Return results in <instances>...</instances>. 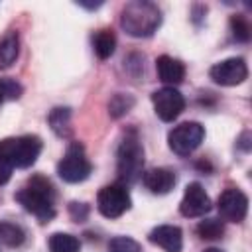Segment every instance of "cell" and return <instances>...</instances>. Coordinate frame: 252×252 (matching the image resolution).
<instances>
[{
	"instance_id": "cell-1",
	"label": "cell",
	"mask_w": 252,
	"mask_h": 252,
	"mask_svg": "<svg viewBox=\"0 0 252 252\" xmlns=\"http://www.w3.org/2000/svg\"><path fill=\"white\" fill-rule=\"evenodd\" d=\"M14 199L39 222H49L55 217V189L43 175H33Z\"/></svg>"
},
{
	"instance_id": "cell-2",
	"label": "cell",
	"mask_w": 252,
	"mask_h": 252,
	"mask_svg": "<svg viewBox=\"0 0 252 252\" xmlns=\"http://www.w3.org/2000/svg\"><path fill=\"white\" fill-rule=\"evenodd\" d=\"M161 24V12L154 2L132 0L120 12V26L132 37H150Z\"/></svg>"
},
{
	"instance_id": "cell-3",
	"label": "cell",
	"mask_w": 252,
	"mask_h": 252,
	"mask_svg": "<svg viewBox=\"0 0 252 252\" xmlns=\"http://www.w3.org/2000/svg\"><path fill=\"white\" fill-rule=\"evenodd\" d=\"M144 169V148L140 144V138L136 130H130L120 140L118 152H116V171L122 185L136 183L142 177Z\"/></svg>"
},
{
	"instance_id": "cell-4",
	"label": "cell",
	"mask_w": 252,
	"mask_h": 252,
	"mask_svg": "<svg viewBox=\"0 0 252 252\" xmlns=\"http://www.w3.org/2000/svg\"><path fill=\"white\" fill-rule=\"evenodd\" d=\"M43 148L39 136L26 134V136H10L0 140V156L18 169H26L35 163Z\"/></svg>"
},
{
	"instance_id": "cell-5",
	"label": "cell",
	"mask_w": 252,
	"mask_h": 252,
	"mask_svg": "<svg viewBox=\"0 0 252 252\" xmlns=\"http://www.w3.org/2000/svg\"><path fill=\"white\" fill-rule=\"evenodd\" d=\"M91 171H93V165L85 154L83 144L73 142L67 148L61 161L57 163V175L67 183H81L91 175Z\"/></svg>"
},
{
	"instance_id": "cell-6",
	"label": "cell",
	"mask_w": 252,
	"mask_h": 252,
	"mask_svg": "<svg viewBox=\"0 0 252 252\" xmlns=\"http://www.w3.org/2000/svg\"><path fill=\"white\" fill-rule=\"evenodd\" d=\"M132 205L130 193L126 185L122 183H110L104 185L96 195V209L106 219H118L122 217Z\"/></svg>"
},
{
	"instance_id": "cell-7",
	"label": "cell",
	"mask_w": 252,
	"mask_h": 252,
	"mask_svg": "<svg viewBox=\"0 0 252 252\" xmlns=\"http://www.w3.org/2000/svg\"><path fill=\"white\" fill-rule=\"evenodd\" d=\"M203 138H205V128L199 122H183L169 132L167 144L169 150L175 152L177 156H189L201 146Z\"/></svg>"
},
{
	"instance_id": "cell-8",
	"label": "cell",
	"mask_w": 252,
	"mask_h": 252,
	"mask_svg": "<svg viewBox=\"0 0 252 252\" xmlns=\"http://www.w3.org/2000/svg\"><path fill=\"white\" fill-rule=\"evenodd\" d=\"M209 77L222 87H236L246 81L248 77V65L242 57H228L219 63H215L209 71Z\"/></svg>"
},
{
	"instance_id": "cell-9",
	"label": "cell",
	"mask_w": 252,
	"mask_h": 252,
	"mask_svg": "<svg viewBox=\"0 0 252 252\" xmlns=\"http://www.w3.org/2000/svg\"><path fill=\"white\" fill-rule=\"evenodd\" d=\"M154 110L163 122H173L183 110H185V98L175 87H163L158 89L152 94Z\"/></svg>"
},
{
	"instance_id": "cell-10",
	"label": "cell",
	"mask_w": 252,
	"mask_h": 252,
	"mask_svg": "<svg viewBox=\"0 0 252 252\" xmlns=\"http://www.w3.org/2000/svg\"><path fill=\"white\" fill-rule=\"evenodd\" d=\"M219 215L228 220V222H242L246 219L248 213V197L236 189V187H228L220 193L219 203H217Z\"/></svg>"
},
{
	"instance_id": "cell-11",
	"label": "cell",
	"mask_w": 252,
	"mask_h": 252,
	"mask_svg": "<svg viewBox=\"0 0 252 252\" xmlns=\"http://www.w3.org/2000/svg\"><path fill=\"white\" fill-rule=\"evenodd\" d=\"M209 211H211V199L205 193L203 185L197 181L189 183L179 203V213L187 219H195V217H205Z\"/></svg>"
},
{
	"instance_id": "cell-12",
	"label": "cell",
	"mask_w": 252,
	"mask_h": 252,
	"mask_svg": "<svg viewBox=\"0 0 252 252\" xmlns=\"http://www.w3.org/2000/svg\"><path fill=\"white\" fill-rule=\"evenodd\" d=\"M150 242L158 244L165 252H181L183 248V232L175 224H159L150 232Z\"/></svg>"
},
{
	"instance_id": "cell-13",
	"label": "cell",
	"mask_w": 252,
	"mask_h": 252,
	"mask_svg": "<svg viewBox=\"0 0 252 252\" xmlns=\"http://www.w3.org/2000/svg\"><path fill=\"white\" fill-rule=\"evenodd\" d=\"M146 189H150L154 195H165L175 187V173L167 167H154L148 169L142 177Z\"/></svg>"
},
{
	"instance_id": "cell-14",
	"label": "cell",
	"mask_w": 252,
	"mask_h": 252,
	"mask_svg": "<svg viewBox=\"0 0 252 252\" xmlns=\"http://www.w3.org/2000/svg\"><path fill=\"white\" fill-rule=\"evenodd\" d=\"M156 69L159 81H163L167 87H175L185 79V65L169 55H159L156 59Z\"/></svg>"
},
{
	"instance_id": "cell-15",
	"label": "cell",
	"mask_w": 252,
	"mask_h": 252,
	"mask_svg": "<svg viewBox=\"0 0 252 252\" xmlns=\"http://www.w3.org/2000/svg\"><path fill=\"white\" fill-rule=\"evenodd\" d=\"M47 122L51 126V130L59 136V138H69L71 136V108L67 106H55L49 116H47Z\"/></svg>"
},
{
	"instance_id": "cell-16",
	"label": "cell",
	"mask_w": 252,
	"mask_h": 252,
	"mask_svg": "<svg viewBox=\"0 0 252 252\" xmlns=\"http://www.w3.org/2000/svg\"><path fill=\"white\" fill-rule=\"evenodd\" d=\"M20 53V37L16 32H8L0 39V69L10 67Z\"/></svg>"
},
{
	"instance_id": "cell-17",
	"label": "cell",
	"mask_w": 252,
	"mask_h": 252,
	"mask_svg": "<svg viewBox=\"0 0 252 252\" xmlns=\"http://www.w3.org/2000/svg\"><path fill=\"white\" fill-rule=\"evenodd\" d=\"M93 49L98 59H108L116 49V35L112 30H100L93 35Z\"/></svg>"
},
{
	"instance_id": "cell-18",
	"label": "cell",
	"mask_w": 252,
	"mask_h": 252,
	"mask_svg": "<svg viewBox=\"0 0 252 252\" xmlns=\"http://www.w3.org/2000/svg\"><path fill=\"white\" fill-rule=\"evenodd\" d=\"M49 252H81V242L69 232H53L47 240Z\"/></svg>"
},
{
	"instance_id": "cell-19",
	"label": "cell",
	"mask_w": 252,
	"mask_h": 252,
	"mask_svg": "<svg viewBox=\"0 0 252 252\" xmlns=\"http://www.w3.org/2000/svg\"><path fill=\"white\" fill-rule=\"evenodd\" d=\"M0 240L10 248H18L26 240V230L16 222L0 220Z\"/></svg>"
},
{
	"instance_id": "cell-20",
	"label": "cell",
	"mask_w": 252,
	"mask_h": 252,
	"mask_svg": "<svg viewBox=\"0 0 252 252\" xmlns=\"http://www.w3.org/2000/svg\"><path fill=\"white\" fill-rule=\"evenodd\" d=\"M222 232H224V226H222V220L219 219H205L197 224V234L203 240H217L222 236Z\"/></svg>"
},
{
	"instance_id": "cell-21",
	"label": "cell",
	"mask_w": 252,
	"mask_h": 252,
	"mask_svg": "<svg viewBox=\"0 0 252 252\" xmlns=\"http://www.w3.org/2000/svg\"><path fill=\"white\" fill-rule=\"evenodd\" d=\"M132 106H134V98H132L130 94L116 93V94L110 98V102H108V112H110V116L120 118V116H122V114H126Z\"/></svg>"
},
{
	"instance_id": "cell-22",
	"label": "cell",
	"mask_w": 252,
	"mask_h": 252,
	"mask_svg": "<svg viewBox=\"0 0 252 252\" xmlns=\"http://www.w3.org/2000/svg\"><path fill=\"white\" fill-rule=\"evenodd\" d=\"M108 252H142V246L130 236H114L108 242Z\"/></svg>"
},
{
	"instance_id": "cell-23",
	"label": "cell",
	"mask_w": 252,
	"mask_h": 252,
	"mask_svg": "<svg viewBox=\"0 0 252 252\" xmlns=\"http://www.w3.org/2000/svg\"><path fill=\"white\" fill-rule=\"evenodd\" d=\"M230 30H232V35L238 39V41H248L250 39V24L244 16L236 14L230 18Z\"/></svg>"
},
{
	"instance_id": "cell-24",
	"label": "cell",
	"mask_w": 252,
	"mask_h": 252,
	"mask_svg": "<svg viewBox=\"0 0 252 252\" xmlns=\"http://www.w3.org/2000/svg\"><path fill=\"white\" fill-rule=\"evenodd\" d=\"M22 91V85L14 79H0V104L4 102V98H18Z\"/></svg>"
},
{
	"instance_id": "cell-25",
	"label": "cell",
	"mask_w": 252,
	"mask_h": 252,
	"mask_svg": "<svg viewBox=\"0 0 252 252\" xmlns=\"http://www.w3.org/2000/svg\"><path fill=\"white\" fill-rule=\"evenodd\" d=\"M69 215H71L73 220L83 222L89 217V205L87 203H79V201H71L69 203Z\"/></svg>"
},
{
	"instance_id": "cell-26",
	"label": "cell",
	"mask_w": 252,
	"mask_h": 252,
	"mask_svg": "<svg viewBox=\"0 0 252 252\" xmlns=\"http://www.w3.org/2000/svg\"><path fill=\"white\" fill-rule=\"evenodd\" d=\"M12 165L0 156V185H6L8 181H10V177H12Z\"/></svg>"
},
{
	"instance_id": "cell-27",
	"label": "cell",
	"mask_w": 252,
	"mask_h": 252,
	"mask_svg": "<svg viewBox=\"0 0 252 252\" xmlns=\"http://www.w3.org/2000/svg\"><path fill=\"white\" fill-rule=\"evenodd\" d=\"M248 136H250V134H248V132H244V134H242V138H240V146H242L246 152L250 150V144H248Z\"/></svg>"
},
{
	"instance_id": "cell-28",
	"label": "cell",
	"mask_w": 252,
	"mask_h": 252,
	"mask_svg": "<svg viewBox=\"0 0 252 252\" xmlns=\"http://www.w3.org/2000/svg\"><path fill=\"white\" fill-rule=\"evenodd\" d=\"M203 252H220L219 248H207V250H203Z\"/></svg>"
}]
</instances>
